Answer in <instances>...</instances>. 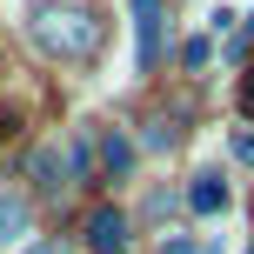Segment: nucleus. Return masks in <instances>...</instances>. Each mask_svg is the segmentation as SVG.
Masks as SVG:
<instances>
[{
    "label": "nucleus",
    "instance_id": "8",
    "mask_svg": "<svg viewBox=\"0 0 254 254\" xmlns=\"http://www.w3.org/2000/svg\"><path fill=\"white\" fill-rule=\"evenodd\" d=\"M228 154H234V161H248V167H254V134H248V127H241V134H228Z\"/></svg>",
    "mask_w": 254,
    "mask_h": 254
},
{
    "label": "nucleus",
    "instance_id": "13",
    "mask_svg": "<svg viewBox=\"0 0 254 254\" xmlns=\"http://www.w3.org/2000/svg\"><path fill=\"white\" fill-rule=\"evenodd\" d=\"M248 254H254V241H248Z\"/></svg>",
    "mask_w": 254,
    "mask_h": 254
},
{
    "label": "nucleus",
    "instance_id": "4",
    "mask_svg": "<svg viewBox=\"0 0 254 254\" xmlns=\"http://www.w3.org/2000/svg\"><path fill=\"white\" fill-rule=\"evenodd\" d=\"M101 167H107V181H127V174H134V140H127L121 127H107V140H101Z\"/></svg>",
    "mask_w": 254,
    "mask_h": 254
},
{
    "label": "nucleus",
    "instance_id": "9",
    "mask_svg": "<svg viewBox=\"0 0 254 254\" xmlns=\"http://www.w3.org/2000/svg\"><path fill=\"white\" fill-rule=\"evenodd\" d=\"M161 254H201V248H194V234H167V241H161Z\"/></svg>",
    "mask_w": 254,
    "mask_h": 254
},
{
    "label": "nucleus",
    "instance_id": "10",
    "mask_svg": "<svg viewBox=\"0 0 254 254\" xmlns=\"http://www.w3.org/2000/svg\"><path fill=\"white\" fill-rule=\"evenodd\" d=\"M241 114L254 121V67H248V74H241Z\"/></svg>",
    "mask_w": 254,
    "mask_h": 254
},
{
    "label": "nucleus",
    "instance_id": "7",
    "mask_svg": "<svg viewBox=\"0 0 254 254\" xmlns=\"http://www.w3.org/2000/svg\"><path fill=\"white\" fill-rule=\"evenodd\" d=\"M27 241V201L20 194H0V248Z\"/></svg>",
    "mask_w": 254,
    "mask_h": 254
},
{
    "label": "nucleus",
    "instance_id": "3",
    "mask_svg": "<svg viewBox=\"0 0 254 254\" xmlns=\"http://www.w3.org/2000/svg\"><path fill=\"white\" fill-rule=\"evenodd\" d=\"M87 248L94 254H127V214L121 207H94L87 214Z\"/></svg>",
    "mask_w": 254,
    "mask_h": 254
},
{
    "label": "nucleus",
    "instance_id": "6",
    "mask_svg": "<svg viewBox=\"0 0 254 254\" xmlns=\"http://www.w3.org/2000/svg\"><path fill=\"white\" fill-rule=\"evenodd\" d=\"M34 188H40V194H67V161H61V147H40V154H34Z\"/></svg>",
    "mask_w": 254,
    "mask_h": 254
},
{
    "label": "nucleus",
    "instance_id": "12",
    "mask_svg": "<svg viewBox=\"0 0 254 254\" xmlns=\"http://www.w3.org/2000/svg\"><path fill=\"white\" fill-rule=\"evenodd\" d=\"M27 254H54V248H47V241H34V248H27Z\"/></svg>",
    "mask_w": 254,
    "mask_h": 254
},
{
    "label": "nucleus",
    "instance_id": "5",
    "mask_svg": "<svg viewBox=\"0 0 254 254\" xmlns=\"http://www.w3.org/2000/svg\"><path fill=\"white\" fill-rule=\"evenodd\" d=\"M188 207H194V214H221V207H228V181H221V174H194Z\"/></svg>",
    "mask_w": 254,
    "mask_h": 254
},
{
    "label": "nucleus",
    "instance_id": "2",
    "mask_svg": "<svg viewBox=\"0 0 254 254\" xmlns=\"http://www.w3.org/2000/svg\"><path fill=\"white\" fill-rule=\"evenodd\" d=\"M161 54H167V13H161V0H134V61L154 67Z\"/></svg>",
    "mask_w": 254,
    "mask_h": 254
},
{
    "label": "nucleus",
    "instance_id": "11",
    "mask_svg": "<svg viewBox=\"0 0 254 254\" xmlns=\"http://www.w3.org/2000/svg\"><path fill=\"white\" fill-rule=\"evenodd\" d=\"M13 127H20V121H13V114H7V107H0V140H7V134H13Z\"/></svg>",
    "mask_w": 254,
    "mask_h": 254
},
{
    "label": "nucleus",
    "instance_id": "1",
    "mask_svg": "<svg viewBox=\"0 0 254 254\" xmlns=\"http://www.w3.org/2000/svg\"><path fill=\"white\" fill-rule=\"evenodd\" d=\"M27 27H34L40 54H61V61H80V54L101 47V20L80 13V7H47V13H34Z\"/></svg>",
    "mask_w": 254,
    "mask_h": 254
}]
</instances>
